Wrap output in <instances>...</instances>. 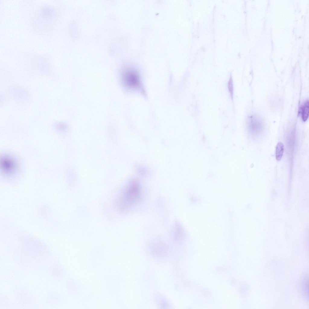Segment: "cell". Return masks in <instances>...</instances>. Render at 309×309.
I'll return each mask as SVG.
<instances>
[{"label": "cell", "instance_id": "cell-1", "mask_svg": "<svg viewBox=\"0 0 309 309\" xmlns=\"http://www.w3.org/2000/svg\"><path fill=\"white\" fill-rule=\"evenodd\" d=\"M122 78L124 85L127 88L132 90L142 88L140 75L135 69L129 68L125 70L122 74Z\"/></svg>", "mask_w": 309, "mask_h": 309}, {"label": "cell", "instance_id": "cell-2", "mask_svg": "<svg viewBox=\"0 0 309 309\" xmlns=\"http://www.w3.org/2000/svg\"><path fill=\"white\" fill-rule=\"evenodd\" d=\"M139 185L136 182L130 184L125 190L122 198L124 204H131L138 201L140 195Z\"/></svg>", "mask_w": 309, "mask_h": 309}, {"label": "cell", "instance_id": "cell-3", "mask_svg": "<svg viewBox=\"0 0 309 309\" xmlns=\"http://www.w3.org/2000/svg\"><path fill=\"white\" fill-rule=\"evenodd\" d=\"M248 123L250 131L253 133H258L263 129V125L262 122L256 117L250 116L249 118Z\"/></svg>", "mask_w": 309, "mask_h": 309}, {"label": "cell", "instance_id": "cell-4", "mask_svg": "<svg viewBox=\"0 0 309 309\" xmlns=\"http://www.w3.org/2000/svg\"><path fill=\"white\" fill-rule=\"evenodd\" d=\"M3 170L7 174H11L15 169V164L11 158L9 157L3 158L2 161Z\"/></svg>", "mask_w": 309, "mask_h": 309}, {"label": "cell", "instance_id": "cell-5", "mask_svg": "<svg viewBox=\"0 0 309 309\" xmlns=\"http://www.w3.org/2000/svg\"><path fill=\"white\" fill-rule=\"evenodd\" d=\"M300 110L302 120L304 122L306 121L308 117L309 113V103L308 100L305 101L301 105Z\"/></svg>", "mask_w": 309, "mask_h": 309}, {"label": "cell", "instance_id": "cell-6", "mask_svg": "<svg viewBox=\"0 0 309 309\" xmlns=\"http://www.w3.org/2000/svg\"><path fill=\"white\" fill-rule=\"evenodd\" d=\"M284 151V146L283 143L279 142L277 144L276 149V157L278 161H279L282 158Z\"/></svg>", "mask_w": 309, "mask_h": 309}, {"label": "cell", "instance_id": "cell-7", "mask_svg": "<svg viewBox=\"0 0 309 309\" xmlns=\"http://www.w3.org/2000/svg\"><path fill=\"white\" fill-rule=\"evenodd\" d=\"M228 89L230 94L231 97L233 98V85L232 77L231 75L229 80L228 84Z\"/></svg>", "mask_w": 309, "mask_h": 309}]
</instances>
